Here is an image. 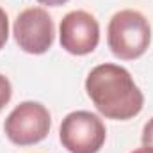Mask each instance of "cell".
Returning a JSON list of instances; mask_svg holds the SVG:
<instances>
[{
	"label": "cell",
	"instance_id": "obj_1",
	"mask_svg": "<svg viewBox=\"0 0 153 153\" xmlns=\"http://www.w3.org/2000/svg\"><path fill=\"white\" fill-rule=\"evenodd\" d=\"M85 91L98 112L109 119H132L144 105V96L128 70L111 62L91 70L85 80Z\"/></svg>",
	"mask_w": 153,
	"mask_h": 153
},
{
	"label": "cell",
	"instance_id": "obj_2",
	"mask_svg": "<svg viewBox=\"0 0 153 153\" xmlns=\"http://www.w3.org/2000/svg\"><path fill=\"white\" fill-rule=\"evenodd\" d=\"M150 41L152 27L139 11L123 9L111 18L107 43L116 57L123 61H134L148 50Z\"/></svg>",
	"mask_w": 153,
	"mask_h": 153
},
{
	"label": "cell",
	"instance_id": "obj_3",
	"mask_svg": "<svg viewBox=\"0 0 153 153\" xmlns=\"http://www.w3.org/2000/svg\"><path fill=\"white\" fill-rule=\"evenodd\" d=\"M59 137L70 153H98L105 143L107 130L100 116L75 111L62 119Z\"/></svg>",
	"mask_w": 153,
	"mask_h": 153
},
{
	"label": "cell",
	"instance_id": "obj_4",
	"mask_svg": "<svg viewBox=\"0 0 153 153\" xmlns=\"http://www.w3.org/2000/svg\"><path fill=\"white\" fill-rule=\"evenodd\" d=\"M50 112L39 102H23L13 109L4 123L7 139L18 146L41 143L50 132Z\"/></svg>",
	"mask_w": 153,
	"mask_h": 153
},
{
	"label": "cell",
	"instance_id": "obj_5",
	"mask_svg": "<svg viewBox=\"0 0 153 153\" xmlns=\"http://www.w3.org/2000/svg\"><path fill=\"white\" fill-rule=\"evenodd\" d=\"M13 34L23 52L41 55L52 48L55 29L50 14L43 7H29L16 16Z\"/></svg>",
	"mask_w": 153,
	"mask_h": 153
},
{
	"label": "cell",
	"instance_id": "obj_6",
	"mask_svg": "<svg viewBox=\"0 0 153 153\" xmlns=\"http://www.w3.org/2000/svg\"><path fill=\"white\" fill-rule=\"evenodd\" d=\"M100 41V25L87 11H71L61 20V46L73 55L91 53Z\"/></svg>",
	"mask_w": 153,
	"mask_h": 153
},
{
	"label": "cell",
	"instance_id": "obj_7",
	"mask_svg": "<svg viewBox=\"0 0 153 153\" xmlns=\"http://www.w3.org/2000/svg\"><path fill=\"white\" fill-rule=\"evenodd\" d=\"M13 96V87H11V82L5 78L4 75H0V111L9 103Z\"/></svg>",
	"mask_w": 153,
	"mask_h": 153
},
{
	"label": "cell",
	"instance_id": "obj_8",
	"mask_svg": "<svg viewBox=\"0 0 153 153\" xmlns=\"http://www.w3.org/2000/svg\"><path fill=\"white\" fill-rule=\"evenodd\" d=\"M7 38H9V20H7L5 11L0 7V50L5 46Z\"/></svg>",
	"mask_w": 153,
	"mask_h": 153
},
{
	"label": "cell",
	"instance_id": "obj_9",
	"mask_svg": "<svg viewBox=\"0 0 153 153\" xmlns=\"http://www.w3.org/2000/svg\"><path fill=\"white\" fill-rule=\"evenodd\" d=\"M143 144L153 148V117L144 125V128H143Z\"/></svg>",
	"mask_w": 153,
	"mask_h": 153
},
{
	"label": "cell",
	"instance_id": "obj_10",
	"mask_svg": "<svg viewBox=\"0 0 153 153\" xmlns=\"http://www.w3.org/2000/svg\"><path fill=\"white\" fill-rule=\"evenodd\" d=\"M39 4H43V5H62V4H66L68 0H38Z\"/></svg>",
	"mask_w": 153,
	"mask_h": 153
},
{
	"label": "cell",
	"instance_id": "obj_11",
	"mask_svg": "<svg viewBox=\"0 0 153 153\" xmlns=\"http://www.w3.org/2000/svg\"><path fill=\"white\" fill-rule=\"evenodd\" d=\"M132 153H153V148H150V146H144V148H137V150H134Z\"/></svg>",
	"mask_w": 153,
	"mask_h": 153
}]
</instances>
